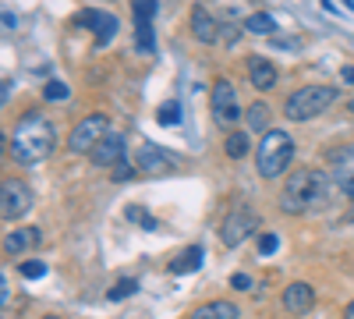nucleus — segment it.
<instances>
[{"mask_svg":"<svg viewBox=\"0 0 354 319\" xmlns=\"http://www.w3.org/2000/svg\"><path fill=\"white\" fill-rule=\"evenodd\" d=\"M245 71H248V82L255 85V89L259 93H270L273 89V85H277V68L270 64V61H266V57H259V53H252L248 57V61H245Z\"/></svg>","mask_w":354,"mask_h":319,"instance_id":"14","label":"nucleus"},{"mask_svg":"<svg viewBox=\"0 0 354 319\" xmlns=\"http://www.w3.org/2000/svg\"><path fill=\"white\" fill-rule=\"evenodd\" d=\"M135 174H138V167H135V163H128V160H121V163L113 167V181H131Z\"/></svg>","mask_w":354,"mask_h":319,"instance_id":"26","label":"nucleus"},{"mask_svg":"<svg viewBox=\"0 0 354 319\" xmlns=\"http://www.w3.org/2000/svg\"><path fill=\"white\" fill-rule=\"evenodd\" d=\"M11 160L21 167H36L43 160L53 156L57 149V128L53 121H46L43 113H25L11 131Z\"/></svg>","mask_w":354,"mask_h":319,"instance_id":"1","label":"nucleus"},{"mask_svg":"<svg viewBox=\"0 0 354 319\" xmlns=\"http://www.w3.org/2000/svg\"><path fill=\"white\" fill-rule=\"evenodd\" d=\"M259 230V213L252 206H234L227 217H223V227H220V241L227 248H238L245 245L252 235Z\"/></svg>","mask_w":354,"mask_h":319,"instance_id":"5","label":"nucleus"},{"mask_svg":"<svg viewBox=\"0 0 354 319\" xmlns=\"http://www.w3.org/2000/svg\"><path fill=\"white\" fill-rule=\"evenodd\" d=\"M192 36H195L198 43H216V39H220V25H216V18L209 15V8H202V4L192 8Z\"/></svg>","mask_w":354,"mask_h":319,"instance_id":"15","label":"nucleus"},{"mask_svg":"<svg viewBox=\"0 0 354 319\" xmlns=\"http://www.w3.org/2000/svg\"><path fill=\"white\" fill-rule=\"evenodd\" d=\"M330 174L319 170V167H301L294 170L283 192H280V210L283 213H312V210H322L330 202Z\"/></svg>","mask_w":354,"mask_h":319,"instance_id":"2","label":"nucleus"},{"mask_svg":"<svg viewBox=\"0 0 354 319\" xmlns=\"http://www.w3.org/2000/svg\"><path fill=\"white\" fill-rule=\"evenodd\" d=\"M39 241H43L39 227H18V230H11V235L4 238V252L8 255H25V252H32Z\"/></svg>","mask_w":354,"mask_h":319,"instance_id":"16","label":"nucleus"},{"mask_svg":"<svg viewBox=\"0 0 354 319\" xmlns=\"http://www.w3.org/2000/svg\"><path fill=\"white\" fill-rule=\"evenodd\" d=\"M75 25L78 28H93V36H96V46H110L113 33H117V18L110 11H100V8H82L75 11Z\"/></svg>","mask_w":354,"mask_h":319,"instance_id":"10","label":"nucleus"},{"mask_svg":"<svg viewBox=\"0 0 354 319\" xmlns=\"http://www.w3.org/2000/svg\"><path fill=\"white\" fill-rule=\"evenodd\" d=\"M213 118L216 125L223 128H234L241 121V103H238V93H234V85L227 78H216L213 82Z\"/></svg>","mask_w":354,"mask_h":319,"instance_id":"7","label":"nucleus"},{"mask_svg":"<svg viewBox=\"0 0 354 319\" xmlns=\"http://www.w3.org/2000/svg\"><path fill=\"white\" fill-rule=\"evenodd\" d=\"M344 4H347V8H354V0H344Z\"/></svg>","mask_w":354,"mask_h":319,"instance_id":"35","label":"nucleus"},{"mask_svg":"<svg viewBox=\"0 0 354 319\" xmlns=\"http://www.w3.org/2000/svg\"><path fill=\"white\" fill-rule=\"evenodd\" d=\"M280 302H283V309L290 316H308L312 305H315V291H312V284L294 280V284H287L283 291H280Z\"/></svg>","mask_w":354,"mask_h":319,"instance_id":"13","label":"nucleus"},{"mask_svg":"<svg viewBox=\"0 0 354 319\" xmlns=\"http://www.w3.org/2000/svg\"><path fill=\"white\" fill-rule=\"evenodd\" d=\"M277 248H280V238L277 235H262L259 238V255H273Z\"/></svg>","mask_w":354,"mask_h":319,"instance_id":"27","label":"nucleus"},{"mask_svg":"<svg viewBox=\"0 0 354 319\" xmlns=\"http://www.w3.org/2000/svg\"><path fill=\"white\" fill-rule=\"evenodd\" d=\"M68 96H71V89H68L64 82H57V78L43 85V100H46V103H61V100H68Z\"/></svg>","mask_w":354,"mask_h":319,"instance_id":"22","label":"nucleus"},{"mask_svg":"<svg viewBox=\"0 0 354 319\" xmlns=\"http://www.w3.org/2000/svg\"><path fill=\"white\" fill-rule=\"evenodd\" d=\"M344 319H354V298H351V302L344 305Z\"/></svg>","mask_w":354,"mask_h":319,"instance_id":"31","label":"nucleus"},{"mask_svg":"<svg viewBox=\"0 0 354 319\" xmlns=\"http://www.w3.org/2000/svg\"><path fill=\"white\" fill-rule=\"evenodd\" d=\"M88 160H93L96 167H110V170H113L117 163L124 160V135L110 128V131H106V135L96 142V149L88 153Z\"/></svg>","mask_w":354,"mask_h":319,"instance_id":"12","label":"nucleus"},{"mask_svg":"<svg viewBox=\"0 0 354 319\" xmlns=\"http://www.w3.org/2000/svg\"><path fill=\"white\" fill-rule=\"evenodd\" d=\"M245 125H248V131H259V135H266L273 125H270V103H262V100H255L252 107H248V113H245Z\"/></svg>","mask_w":354,"mask_h":319,"instance_id":"18","label":"nucleus"},{"mask_svg":"<svg viewBox=\"0 0 354 319\" xmlns=\"http://www.w3.org/2000/svg\"><path fill=\"white\" fill-rule=\"evenodd\" d=\"M135 167H138V174H149V178H153V174H170L177 167V156L170 149L156 146V142H145V146L138 149Z\"/></svg>","mask_w":354,"mask_h":319,"instance_id":"11","label":"nucleus"},{"mask_svg":"<svg viewBox=\"0 0 354 319\" xmlns=\"http://www.w3.org/2000/svg\"><path fill=\"white\" fill-rule=\"evenodd\" d=\"M230 287H234V291H248L252 277H248V273H234V277H230Z\"/></svg>","mask_w":354,"mask_h":319,"instance_id":"28","label":"nucleus"},{"mask_svg":"<svg viewBox=\"0 0 354 319\" xmlns=\"http://www.w3.org/2000/svg\"><path fill=\"white\" fill-rule=\"evenodd\" d=\"M18 273H21L25 280H39V277L46 273V263H39V259H25V263L18 266Z\"/></svg>","mask_w":354,"mask_h":319,"instance_id":"23","label":"nucleus"},{"mask_svg":"<svg viewBox=\"0 0 354 319\" xmlns=\"http://www.w3.org/2000/svg\"><path fill=\"white\" fill-rule=\"evenodd\" d=\"M245 28H248V33H255V36H273L277 33V18L266 15V11H255V15L245 18Z\"/></svg>","mask_w":354,"mask_h":319,"instance_id":"21","label":"nucleus"},{"mask_svg":"<svg viewBox=\"0 0 354 319\" xmlns=\"http://www.w3.org/2000/svg\"><path fill=\"white\" fill-rule=\"evenodd\" d=\"M248 149H252V138H248V131H230V135H227V142H223V153H227L230 160H241V156H248Z\"/></svg>","mask_w":354,"mask_h":319,"instance_id":"20","label":"nucleus"},{"mask_svg":"<svg viewBox=\"0 0 354 319\" xmlns=\"http://www.w3.org/2000/svg\"><path fill=\"white\" fill-rule=\"evenodd\" d=\"M347 113H351V118H354V100H351V103H347Z\"/></svg>","mask_w":354,"mask_h":319,"instance_id":"33","label":"nucleus"},{"mask_svg":"<svg viewBox=\"0 0 354 319\" xmlns=\"http://www.w3.org/2000/svg\"><path fill=\"white\" fill-rule=\"evenodd\" d=\"M156 121H160V125H177V121H181V107H177L174 100H170V103H163V107H160V113H156Z\"/></svg>","mask_w":354,"mask_h":319,"instance_id":"24","label":"nucleus"},{"mask_svg":"<svg viewBox=\"0 0 354 319\" xmlns=\"http://www.w3.org/2000/svg\"><path fill=\"white\" fill-rule=\"evenodd\" d=\"M340 78H344V85H351V89H354V64H344L340 68Z\"/></svg>","mask_w":354,"mask_h":319,"instance_id":"29","label":"nucleus"},{"mask_svg":"<svg viewBox=\"0 0 354 319\" xmlns=\"http://www.w3.org/2000/svg\"><path fill=\"white\" fill-rule=\"evenodd\" d=\"M340 100V93L333 85H301L283 100V118L287 121H312L319 113H326L333 103Z\"/></svg>","mask_w":354,"mask_h":319,"instance_id":"4","label":"nucleus"},{"mask_svg":"<svg viewBox=\"0 0 354 319\" xmlns=\"http://www.w3.org/2000/svg\"><path fill=\"white\" fill-rule=\"evenodd\" d=\"M135 280H121V284H117V287H110V291H106V302H121V298H128V295H135Z\"/></svg>","mask_w":354,"mask_h":319,"instance_id":"25","label":"nucleus"},{"mask_svg":"<svg viewBox=\"0 0 354 319\" xmlns=\"http://www.w3.org/2000/svg\"><path fill=\"white\" fill-rule=\"evenodd\" d=\"M198 266H202V245H192L188 255H177L167 270H170L174 277H185V273H195Z\"/></svg>","mask_w":354,"mask_h":319,"instance_id":"19","label":"nucleus"},{"mask_svg":"<svg viewBox=\"0 0 354 319\" xmlns=\"http://www.w3.org/2000/svg\"><path fill=\"white\" fill-rule=\"evenodd\" d=\"M28 210H32V188L18 178H8L0 185V213L15 220V217H25Z\"/></svg>","mask_w":354,"mask_h":319,"instance_id":"8","label":"nucleus"},{"mask_svg":"<svg viewBox=\"0 0 354 319\" xmlns=\"http://www.w3.org/2000/svg\"><path fill=\"white\" fill-rule=\"evenodd\" d=\"M110 131V118H106V113L103 110H96V113H85V118L71 128V138H68V149L71 153H93L96 149V142L103 138Z\"/></svg>","mask_w":354,"mask_h":319,"instance_id":"6","label":"nucleus"},{"mask_svg":"<svg viewBox=\"0 0 354 319\" xmlns=\"http://www.w3.org/2000/svg\"><path fill=\"white\" fill-rule=\"evenodd\" d=\"M290 163H294V138L287 131H280V128H270L259 138V146H255L259 178L273 181V178H280L283 170H290Z\"/></svg>","mask_w":354,"mask_h":319,"instance_id":"3","label":"nucleus"},{"mask_svg":"<svg viewBox=\"0 0 354 319\" xmlns=\"http://www.w3.org/2000/svg\"><path fill=\"white\" fill-rule=\"evenodd\" d=\"M15 25H18V18H15L11 11H4V28H8V33H11V28H15Z\"/></svg>","mask_w":354,"mask_h":319,"instance_id":"30","label":"nucleus"},{"mask_svg":"<svg viewBox=\"0 0 354 319\" xmlns=\"http://www.w3.org/2000/svg\"><path fill=\"white\" fill-rule=\"evenodd\" d=\"M188 319H238V305L234 302H205Z\"/></svg>","mask_w":354,"mask_h":319,"instance_id":"17","label":"nucleus"},{"mask_svg":"<svg viewBox=\"0 0 354 319\" xmlns=\"http://www.w3.org/2000/svg\"><path fill=\"white\" fill-rule=\"evenodd\" d=\"M131 15H135V46H138V53H153L156 50V33H153L156 0H135Z\"/></svg>","mask_w":354,"mask_h":319,"instance_id":"9","label":"nucleus"},{"mask_svg":"<svg viewBox=\"0 0 354 319\" xmlns=\"http://www.w3.org/2000/svg\"><path fill=\"white\" fill-rule=\"evenodd\" d=\"M347 224H354V206H351V210H347Z\"/></svg>","mask_w":354,"mask_h":319,"instance_id":"32","label":"nucleus"},{"mask_svg":"<svg viewBox=\"0 0 354 319\" xmlns=\"http://www.w3.org/2000/svg\"><path fill=\"white\" fill-rule=\"evenodd\" d=\"M39 319H61V316H39Z\"/></svg>","mask_w":354,"mask_h":319,"instance_id":"34","label":"nucleus"}]
</instances>
